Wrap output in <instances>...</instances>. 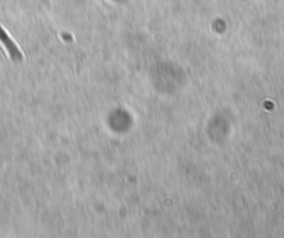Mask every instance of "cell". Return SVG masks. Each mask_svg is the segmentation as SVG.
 I'll list each match as a JSON object with an SVG mask.
<instances>
[{"instance_id": "obj_1", "label": "cell", "mask_w": 284, "mask_h": 238, "mask_svg": "<svg viewBox=\"0 0 284 238\" xmlns=\"http://www.w3.org/2000/svg\"><path fill=\"white\" fill-rule=\"evenodd\" d=\"M0 43L6 47L7 53H9V56L12 57V60H14V62H21V60H23V53H21V50L18 49L17 45L14 43V41L9 36V34L5 31V28H3L2 25H0Z\"/></svg>"}]
</instances>
